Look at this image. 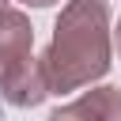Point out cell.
Segmentation results:
<instances>
[{
	"label": "cell",
	"instance_id": "obj_1",
	"mask_svg": "<svg viewBox=\"0 0 121 121\" xmlns=\"http://www.w3.org/2000/svg\"><path fill=\"white\" fill-rule=\"evenodd\" d=\"M45 72L53 95L95 87L113 64V19L106 0H68L53 23Z\"/></svg>",
	"mask_w": 121,
	"mask_h": 121
},
{
	"label": "cell",
	"instance_id": "obj_2",
	"mask_svg": "<svg viewBox=\"0 0 121 121\" xmlns=\"http://www.w3.org/2000/svg\"><path fill=\"white\" fill-rule=\"evenodd\" d=\"M53 95L49 72H45V57H23L8 68H0V98L15 110H34Z\"/></svg>",
	"mask_w": 121,
	"mask_h": 121
},
{
	"label": "cell",
	"instance_id": "obj_3",
	"mask_svg": "<svg viewBox=\"0 0 121 121\" xmlns=\"http://www.w3.org/2000/svg\"><path fill=\"white\" fill-rule=\"evenodd\" d=\"M49 121H121V87H91L49 113Z\"/></svg>",
	"mask_w": 121,
	"mask_h": 121
},
{
	"label": "cell",
	"instance_id": "obj_4",
	"mask_svg": "<svg viewBox=\"0 0 121 121\" xmlns=\"http://www.w3.org/2000/svg\"><path fill=\"white\" fill-rule=\"evenodd\" d=\"M30 53H34V26H30L26 11L4 8L0 11V68L23 60Z\"/></svg>",
	"mask_w": 121,
	"mask_h": 121
},
{
	"label": "cell",
	"instance_id": "obj_5",
	"mask_svg": "<svg viewBox=\"0 0 121 121\" xmlns=\"http://www.w3.org/2000/svg\"><path fill=\"white\" fill-rule=\"evenodd\" d=\"M113 53H117V57H121V19H117V23H113Z\"/></svg>",
	"mask_w": 121,
	"mask_h": 121
},
{
	"label": "cell",
	"instance_id": "obj_6",
	"mask_svg": "<svg viewBox=\"0 0 121 121\" xmlns=\"http://www.w3.org/2000/svg\"><path fill=\"white\" fill-rule=\"evenodd\" d=\"M19 4H26V8H53L57 0H19Z\"/></svg>",
	"mask_w": 121,
	"mask_h": 121
},
{
	"label": "cell",
	"instance_id": "obj_7",
	"mask_svg": "<svg viewBox=\"0 0 121 121\" xmlns=\"http://www.w3.org/2000/svg\"><path fill=\"white\" fill-rule=\"evenodd\" d=\"M4 8H8V0H0V11H4Z\"/></svg>",
	"mask_w": 121,
	"mask_h": 121
}]
</instances>
